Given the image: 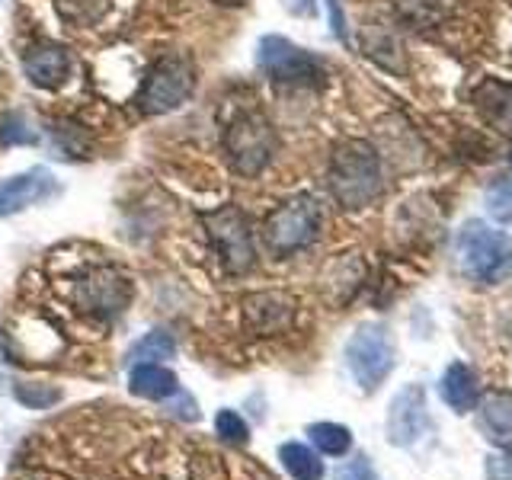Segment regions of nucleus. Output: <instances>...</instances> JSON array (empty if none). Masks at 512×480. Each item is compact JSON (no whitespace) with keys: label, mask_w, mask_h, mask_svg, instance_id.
Masks as SVG:
<instances>
[{"label":"nucleus","mask_w":512,"mask_h":480,"mask_svg":"<svg viewBox=\"0 0 512 480\" xmlns=\"http://www.w3.org/2000/svg\"><path fill=\"white\" fill-rule=\"evenodd\" d=\"M477 426L496 448H512V391H487L477 400Z\"/></svg>","instance_id":"4468645a"},{"label":"nucleus","mask_w":512,"mask_h":480,"mask_svg":"<svg viewBox=\"0 0 512 480\" xmlns=\"http://www.w3.org/2000/svg\"><path fill=\"white\" fill-rule=\"evenodd\" d=\"M132 279L116 266H96L74 282V308L93 320H116L132 304Z\"/></svg>","instance_id":"1a4fd4ad"},{"label":"nucleus","mask_w":512,"mask_h":480,"mask_svg":"<svg viewBox=\"0 0 512 480\" xmlns=\"http://www.w3.org/2000/svg\"><path fill=\"white\" fill-rule=\"evenodd\" d=\"M279 461L295 480H324V461H320V452H314V448L304 442H285L279 448Z\"/></svg>","instance_id":"a211bd4d"},{"label":"nucleus","mask_w":512,"mask_h":480,"mask_svg":"<svg viewBox=\"0 0 512 480\" xmlns=\"http://www.w3.org/2000/svg\"><path fill=\"white\" fill-rule=\"evenodd\" d=\"M487 480H512V455L509 452H496L484 464Z\"/></svg>","instance_id":"bb28decb"},{"label":"nucleus","mask_w":512,"mask_h":480,"mask_svg":"<svg viewBox=\"0 0 512 480\" xmlns=\"http://www.w3.org/2000/svg\"><path fill=\"white\" fill-rule=\"evenodd\" d=\"M202 224L208 234V244L224 276H247L256 266V240L250 215L240 205H221L212 212H202Z\"/></svg>","instance_id":"20e7f679"},{"label":"nucleus","mask_w":512,"mask_h":480,"mask_svg":"<svg viewBox=\"0 0 512 480\" xmlns=\"http://www.w3.org/2000/svg\"><path fill=\"white\" fill-rule=\"evenodd\" d=\"M244 320L256 336H276L292 327L295 301L285 292H256L244 298Z\"/></svg>","instance_id":"ddd939ff"},{"label":"nucleus","mask_w":512,"mask_h":480,"mask_svg":"<svg viewBox=\"0 0 512 480\" xmlns=\"http://www.w3.org/2000/svg\"><path fill=\"white\" fill-rule=\"evenodd\" d=\"M439 394L455 413H474L477 400H480V381L474 375V368L464 362H452L442 372Z\"/></svg>","instance_id":"2eb2a0df"},{"label":"nucleus","mask_w":512,"mask_h":480,"mask_svg":"<svg viewBox=\"0 0 512 480\" xmlns=\"http://www.w3.org/2000/svg\"><path fill=\"white\" fill-rule=\"evenodd\" d=\"M215 429H218V436L231 445H244L250 439V426L244 423V416L237 410H221L215 416Z\"/></svg>","instance_id":"b1692460"},{"label":"nucleus","mask_w":512,"mask_h":480,"mask_svg":"<svg viewBox=\"0 0 512 480\" xmlns=\"http://www.w3.org/2000/svg\"><path fill=\"white\" fill-rule=\"evenodd\" d=\"M13 397L20 400L23 407L29 410H45V407H52L61 400V391L52 388V384H32V381H23V384H16L13 388Z\"/></svg>","instance_id":"412c9836"},{"label":"nucleus","mask_w":512,"mask_h":480,"mask_svg":"<svg viewBox=\"0 0 512 480\" xmlns=\"http://www.w3.org/2000/svg\"><path fill=\"white\" fill-rule=\"evenodd\" d=\"M71 68H74L71 52L61 42L42 39V42L26 45V52H23V74L29 77V84L39 90L64 87L71 77Z\"/></svg>","instance_id":"f8f14e48"},{"label":"nucleus","mask_w":512,"mask_h":480,"mask_svg":"<svg viewBox=\"0 0 512 480\" xmlns=\"http://www.w3.org/2000/svg\"><path fill=\"white\" fill-rule=\"evenodd\" d=\"M308 439L320 455H330V458H343L352 448V432L340 423H311Z\"/></svg>","instance_id":"aec40b11"},{"label":"nucleus","mask_w":512,"mask_h":480,"mask_svg":"<svg viewBox=\"0 0 512 480\" xmlns=\"http://www.w3.org/2000/svg\"><path fill=\"white\" fill-rule=\"evenodd\" d=\"M173 356H176L173 336L167 330H151V333H144L132 349H128L125 362L128 365H141V362H164V359H173Z\"/></svg>","instance_id":"6ab92c4d"},{"label":"nucleus","mask_w":512,"mask_h":480,"mask_svg":"<svg viewBox=\"0 0 512 480\" xmlns=\"http://www.w3.org/2000/svg\"><path fill=\"white\" fill-rule=\"evenodd\" d=\"M58 7L64 13V20L90 26V23H96L109 10V0H58Z\"/></svg>","instance_id":"4be33fe9"},{"label":"nucleus","mask_w":512,"mask_h":480,"mask_svg":"<svg viewBox=\"0 0 512 480\" xmlns=\"http://www.w3.org/2000/svg\"><path fill=\"white\" fill-rule=\"evenodd\" d=\"M256 64L276 87H320L327 80L324 61L285 36H263L256 48Z\"/></svg>","instance_id":"6e6552de"},{"label":"nucleus","mask_w":512,"mask_h":480,"mask_svg":"<svg viewBox=\"0 0 512 480\" xmlns=\"http://www.w3.org/2000/svg\"><path fill=\"white\" fill-rule=\"evenodd\" d=\"M487 212L500 224H512V183L490 186V192H487Z\"/></svg>","instance_id":"393cba45"},{"label":"nucleus","mask_w":512,"mask_h":480,"mask_svg":"<svg viewBox=\"0 0 512 480\" xmlns=\"http://www.w3.org/2000/svg\"><path fill=\"white\" fill-rule=\"evenodd\" d=\"M330 4V20H333V32L340 39H346V23H343V10H340V0H327Z\"/></svg>","instance_id":"cd10ccee"},{"label":"nucleus","mask_w":512,"mask_h":480,"mask_svg":"<svg viewBox=\"0 0 512 480\" xmlns=\"http://www.w3.org/2000/svg\"><path fill=\"white\" fill-rule=\"evenodd\" d=\"M327 186L336 205L346 208V212H362V208H368L384 189L378 151L362 138L340 141L330 154Z\"/></svg>","instance_id":"f257e3e1"},{"label":"nucleus","mask_w":512,"mask_h":480,"mask_svg":"<svg viewBox=\"0 0 512 480\" xmlns=\"http://www.w3.org/2000/svg\"><path fill=\"white\" fill-rule=\"evenodd\" d=\"M58 176L45 167H32L23 173H13L7 180H0V218H10L16 212H26V208L48 202L58 196Z\"/></svg>","instance_id":"9b49d317"},{"label":"nucleus","mask_w":512,"mask_h":480,"mask_svg":"<svg viewBox=\"0 0 512 480\" xmlns=\"http://www.w3.org/2000/svg\"><path fill=\"white\" fill-rule=\"evenodd\" d=\"M320 224H324V215H320L317 199L308 196V192H301V196L285 199L266 215L263 244L276 260H285V256L308 250L314 244L320 237Z\"/></svg>","instance_id":"39448f33"},{"label":"nucleus","mask_w":512,"mask_h":480,"mask_svg":"<svg viewBox=\"0 0 512 480\" xmlns=\"http://www.w3.org/2000/svg\"><path fill=\"white\" fill-rule=\"evenodd\" d=\"M333 480H381V477H378V471L372 468V461L359 455V458L346 461L343 468L333 474Z\"/></svg>","instance_id":"a878e982"},{"label":"nucleus","mask_w":512,"mask_h":480,"mask_svg":"<svg viewBox=\"0 0 512 480\" xmlns=\"http://www.w3.org/2000/svg\"><path fill=\"white\" fill-rule=\"evenodd\" d=\"M429 432V407L423 384L400 388L388 407V442L397 448L416 445Z\"/></svg>","instance_id":"9d476101"},{"label":"nucleus","mask_w":512,"mask_h":480,"mask_svg":"<svg viewBox=\"0 0 512 480\" xmlns=\"http://www.w3.org/2000/svg\"><path fill=\"white\" fill-rule=\"evenodd\" d=\"M394 362H397V349H394V336L384 324H359L356 333L349 336L346 343V365H349V375L352 381L359 384L365 394L378 391L384 378L394 372Z\"/></svg>","instance_id":"0eeeda50"},{"label":"nucleus","mask_w":512,"mask_h":480,"mask_svg":"<svg viewBox=\"0 0 512 480\" xmlns=\"http://www.w3.org/2000/svg\"><path fill=\"white\" fill-rule=\"evenodd\" d=\"M215 7H228V10H237V7H244L247 0H212Z\"/></svg>","instance_id":"c85d7f7f"},{"label":"nucleus","mask_w":512,"mask_h":480,"mask_svg":"<svg viewBox=\"0 0 512 480\" xmlns=\"http://www.w3.org/2000/svg\"><path fill=\"white\" fill-rule=\"evenodd\" d=\"M221 148H224V160L237 176H260L272 157L279 151V132L263 112L247 109V112H237V116L224 125V135H221Z\"/></svg>","instance_id":"7ed1b4c3"},{"label":"nucleus","mask_w":512,"mask_h":480,"mask_svg":"<svg viewBox=\"0 0 512 480\" xmlns=\"http://www.w3.org/2000/svg\"><path fill=\"white\" fill-rule=\"evenodd\" d=\"M509 167H512V154H509Z\"/></svg>","instance_id":"c756f323"},{"label":"nucleus","mask_w":512,"mask_h":480,"mask_svg":"<svg viewBox=\"0 0 512 480\" xmlns=\"http://www.w3.org/2000/svg\"><path fill=\"white\" fill-rule=\"evenodd\" d=\"M474 103L490 125H496L500 132H512V84L484 80L474 93Z\"/></svg>","instance_id":"f3484780"},{"label":"nucleus","mask_w":512,"mask_h":480,"mask_svg":"<svg viewBox=\"0 0 512 480\" xmlns=\"http://www.w3.org/2000/svg\"><path fill=\"white\" fill-rule=\"evenodd\" d=\"M128 391L144 400H167L180 391V381L160 362H141L132 365V372H128Z\"/></svg>","instance_id":"dca6fc26"},{"label":"nucleus","mask_w":512,"mask_h":480,"mask_svg":"<svg viewBox=\"0 0 512 480\" xmlns=\"http://www.w3.org/2000/svg\"><path fill=\"white\" fill-rule=\"evenodd\" d=\"M452 253L461 276L477 285H496L512 272V237L480 218L461 224Z\"/></svg>","instance_id":"f03ea898"},{"label":"nucleus","mask_w":512,"mask_h":480,"mask_svg":"<svg viewBox=\"0 0 512 480\" xmlns=\"http://www.w3.org/2000/svg\"><path fill=\"white\" fill-rule=\"evenodd\" d=\"M36 141L39 135L29 128L23 112H7V116L0 119V144H4V148H13V144H36Z\"/></svg>","instance_id":"5701e85b"},{"label":"nucleus","mask_w":512,"mask_h":480,"mask_svg":"<svg viewBox=\"0 0 512 480\" xmlns=\"http://www.w3.org/2000/svg\"><path fill=\"white\" fill-rule=\"evenodd\" d=\"M196 84H199V71H196V61L189 55L157 58L148 68V77H144V84L135 96L138 112L148 119L176 112L192 93H196Z\"/></svg>","instance_id":"423d86ee"}]
</instances>
